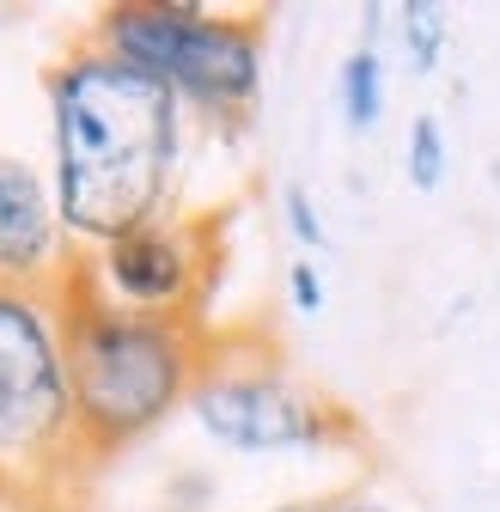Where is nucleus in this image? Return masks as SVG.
Segmentation results:
<instances>
[{
    "label": "nucleus",
    "instance_id": "nucleus-1",
    "mask_svg": "<svg viewBox=\"0 0 500 512\" xmlns=\"http://www.w3.org/2000/svg\"><path fill=\"white\" fill-rule=\"evenodd\" d=\"M49 141H55V214L68 238L116 244L171 196L183 104L98 43L49 68Z\"/></svg>",
    "mask_w": 500,
    "mask_h": 512
},
{
    "label": "nucleus",
    "instance_id": "nucleus-2",
    "mask_svg": "<svg viewBox=\"0 0 500 512\" xmlns=\"http://www.w3.org/2000/svg\"><path fill=\"white\" fill-rule=\"evenodd\" d=\"M61 348H68L74 439H86L92 452L141 439L196 391V342L183 317H153L80 293L61 311Z\"/></svg>",
    "mask_w": 500,
    "mask_h": 512
},
{
    "label": "nucleus",
    "instance_id": "nucleus-3",
    "mask_svg": "<svg viewBox=\"0 0 500 512\" xmlns=\"http://www.w3.org/2000/svg\"><path fill=\"white\" fill-rule=\"evenodd\" d=\"M92 43L171 86L177 104L232 116L263 92V31L250 19L183 7V0H122L98 13Z\"/></svg>",
    "mask_w": 500,
    "mask_h": 512
},
{
    "label": "nucleus",
    "instance_id": "nucleus-4",
    "mask_svg": "<svg viewBox=\"0 0 500 512\" xmlns=\"http://www.w3.org/2000/svg\"><path fill=\"white\" fill-rule=\"evenodd\" d=\"M74 433L61 317L31 287H0V464L43 458Z\"/></svg>",
    "mask_w": 500,
    "mask_h": 512
},
{
    "label": "nucleus",
    "instance_id": "nucleus-5",
    "mask_svg": "<svg viewBox=\"0 0 500 512\" xmlns=\"http://www.w3.org/2000/svg\"><path fill=\"white\" fill-rule=\"evenodd\" d=\"M190 415L196 427L226 445V452H324V445L348 439V415L293 384L287 372L275 366H257V372H238V366H220V372H202L196 391H190Z\"/></svg>",
    "mask_w": 500,
    "mask_h": 512
},
{
    "label": "nucleus",
    "instance_id": "nucleus-6",
    "mask_svg": "<svg viewBox=\"0 0 500 512\" xmlns=\"http://www.w3.org/2000/svg\"><path fill=\"white\" fill-rule=\"evenodd\" d=\"M98 281L116 305L129 311H153V317H177L190 305V287H196V250L183 232L171 226H141L129 238H116L98 250Z\"/></svg>",
    "mask_w": 500,
    "mask_h": 512
},
{
    "label": "nucleus",
    "instance_id": "nucleus-7",
    "mask_svg": "<svg viewBox=\"0 0 500 512\" xmlns=\"http://www.w3.org/2000/svg\"><path fill=\"white\" fill-rule=\"evenodd\" d=\"M61 256L55 189L25 165L0 159V287H37Z\"/></svg>",
    "mask_w": 500,
    "mask_h": 512
},
{
    "label": "nucleus",
    "instance_id": "nucleus-8",
    "mask_svg": "<svg viewBox=\"0 0 500 512\" xmlns=\"http://www.w3.org/2000/svg\"><path fill=\"white\" fill-rule=\"evenodd\" d=\"M336 92H342V116H348V128H354V135H366V128H379V116H385V61H379V49H372V43L348 49Z\"/></svg>",
    "mask_w": 500,
    "mask_h": 512
},
{
    "label": "nucleus",
    "instance_id": "nucleus-9",
    "mask_svg": "<svg viewBox=\"0 0 500 512\" xmlns=\"http://www.w3.org/2000/svg\"><path fill=\"white\" fill-rule=\"evenodd\" d=\"M397 37H403L409 68L427 80L433 68H440L446 37H452V25H446V7H440V0H403V7H397Z\"/></svg>",
    "mask_w": 500,
    "mask_h": 512
},
{
    "label": "nucleus",
    "instance_id": "nucleus-10",
    "mask_svg": "<svg viewBox=\"0 0 500 512\" xmlns=\"http://www.w3.org/2000/svg\"><path fill=\"white\" fill-rule=\"evenodd\" d=\"M409 183L421 196H433V189L446 183V128H440V116L409 122Z\"/></svg>",
    "mask_w": 500,
    "mask_h": 512
},
{
    "label": "nucleus",
    "instance_id": "nucleus-11",
    "mask_svg": "<svg viewBox=\"0 0 500 512\" xmlns=\"http://www.w3.org/2000/svg\"><path fill=\"white\" fill-rule=\"evenodd\" d=\"M281 208H287V232L299 238V244H330V232H324V220H318V202H311V189L305 183H287L281 189Z\"/></svg>",
    "mask_w": 500,
    "mask_h": 512
},
{
    "label": "nucleus",
    "instance_id": "nucleus-12",
    "mask_svg": "<svg viewBox=\"0 0 500 512\" xmlns=\"http://www.w3.org/2000/svg\"><path fill=\"white\" fill-rule=\"evenodd\" d=\"M287 299H293L299 317H318L324 311V275H318V263H305V256H299V263L287 269Z\"/></svg>",
    "mask_w": 500,
    "mask_h": 512
},
{
    "label": "nucleus",
    "instance_id": "nucleus-13",
    "mask_svg": "<svg viewBox=\"0 0 500 512\" xmlns=\"http://www.w3.org/2000/svg\"><path fill=\"white\" fill-rule=\"evenodd\" d=\"M348 494H324V500H293V506H275V512H342Z\"/></svg>",
    "mask_w": 500,
    "mask_h": 512
},
{
    "label": "nucleus",
    "instance_id": "nucleus-14",
    "mask_svg": "<svg viewBox=\"0 0 500 512\" xmlns=\"http://www.w3.org/2000/svg\"><path fill=\"white\" fill-rule=\"evenodd\" d=\"M342 512H391V506H385V500H372V494H348Z\"/></svg>",
    "mask_w": 500,
    "mask_h": 512
}]
</instances>
